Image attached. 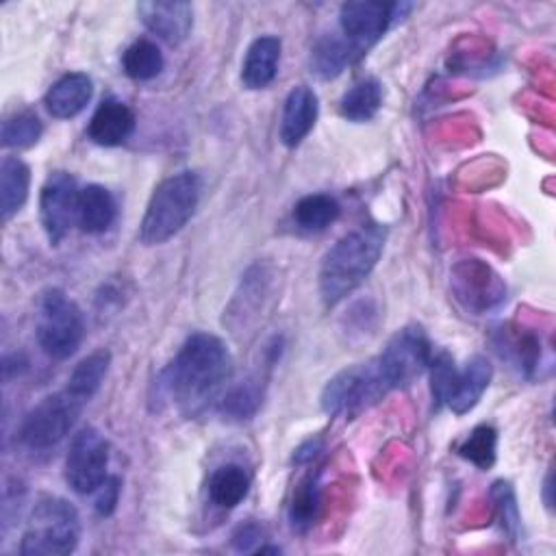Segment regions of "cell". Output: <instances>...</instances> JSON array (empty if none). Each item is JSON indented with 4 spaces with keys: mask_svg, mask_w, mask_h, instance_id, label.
<instances>
[{
    "mask_svg": "<svg viewBox=\"0 0 556 556\" xmlns=\"http://www.w3.org/2000/svg\"><path fill=\"white\" fill-rule=\"evenodd\" d=\"M232 376L226 343L211 332H193L156 378V400L172 404L187 417L219 402Z\"/></svg>",
    "mask_w": 556,
    "mask_h": 556,
    "instance_id": "6da1fadb",
    "label": "cell"
},
{
    "mask_svg": "<svg viewBox=\"0 0 556 556\" xmlns=\"http://www.w3.org/2000/svg\"><path fill=\"white\" fill-rule=\"evenodd\" d=\"M384 239V228L367 224L343 235L326 252L319 267V295L326 306H334L365 282L382 254Z\"/></svg>",
    "mask_w": 556,
    "mask_h": 556,
    "instance_id": "7a4b0ae2",
    "label": "cell"
},
{
    "mask_svg": "<svg viewBox=\"0 0 556 556\" xmlns=\"http://www.w3.org/2000/svg\"><path fill=\"white\" fill-rule=\"evenodd\" d=\"M202 193V178L195 172H178L161 180L146 206L139 241L143 245H161L178 235L193 217Z\"/></svg>",
    "mask_w": 556,
    "mask_h": 556,
    "instance_id": "3957f363",
    "label": "cell"
},
{
    "mask_svg": "<svg viewBox=\"0 0 556 556\" xmlns=\"http://www.w3.org/2000/svg\"><path fill=\"white\" fill-rule=\"evenodd\" d=\"M80 539L78 510L63 497L41 495L28 517L20 541L22 556H65Z\"/></svg>",
    "mask_w": 556,
    "mask_h": 556,
    "instance_id": "277c9868",
    "label": "cell"
},
{
    "mask_svg": "<svg viewBox=\"0 0 556 556\" xmlns=\"http://www.w3.org/2000/svg\"><path fill=\"white\" fill-rule=\"evenodd\" d=\"M389 391L391 384L378 358H371L334 374L321 391V408L332 417L354 419L378 404Z\"/></svg>",
    "mask_w": 556,
    "mask_h": 556,
    "instance_id": "5b68a950",
    "label": "cell"
},
{
    "mask_svg": "<svg viewBox=\"0 0 556 556\" xmlns=\"http://www.w3.org/2000/svg\"><path fill=\"white\" fill-rule=\"evenodd\" d=\"M39 348L54 361L70 358L83 343L85 319L83 311L61 289H50L41 295L35 324Z\"/></svg>",
    "mask_w": 556,
    "mask_h": 556,
    "instance_id": "8992f818",
    "label": "cell"
},
{
    "mask_svg": "<svg viewBox=\"0 0 556 556\" xmlns=\"http://www.w3.org/2000/svg\"><path fill=\"white\" fill-rule=\"evenodd\" d=\"M87 404L72 395L67 389L46 395L35 404L20 424V443L28 450H50L59 445L74 428Z\"/></svg>",
    "mask_w": 556,
    "mask_h": 556,
    "instance_id": "52a82bcc",
    "label": "cell"
},
{
    "mask_svg": "<svg viewBox=\"0 0 556 556\" xmlns=\"http://www.w3.org/2000/svg\"><path fill=\"white\" fill-rule=\"evenodd\" d=\"M413 4L356 0L339 9V35L350 43L356 56H363Z\"/></svg>",
    "mask_w": 556,
    "mask_h": 556,
    "instance_id": "ba28073f",
    "label": "cell"
},
{
    "mask_svg": "<svg viewBox=\"0 0 556 556\" xmlns=\"http://www.w3.org/2000/svg\"><path fill=\"white\" fill-rule=\"evenodd\" d=\"M376 358L391 389H402L428 369L432 343L419 324H408L387 341L384 350Z\"/></svg>",
    "mask_w": 556,
    "mask_h": 556,
    "instance_id": "9c48e42d",
    "label": "cell"
},
{
    "mask_svg": "<svg viewBox=\"0 0 556 556\" xmlns=\"http://www.w3.org/2000/svg\"><path fill=\"white\" fill-rule=\"evenodd\" d=\"M109 467V441L93 426L80 428L72 441L65 456V480L72 491L87 495L106 480Z\"/></svg>",
    "mask_w": 556,
    "mask_h": 556,
    "instance_id": "30bf717a",
    "label": "cell"
},
{
    "mask_svg": "<svg viewBox=\"0 0 556 556\" xmlns=\"http://www.w3.org/2000/svg\"><path fill=\"white\" fill-rule=\"evenodd\" d=\"M78 200L80 189L72 174L52 172L46 178L39 193V219L50 243L56 245L76 226Z\"/></svg>",
    "mask_w": 556,
    "mask_h": 556,
    "instance_id": "8fae6325",
    "label": "cell"
},
{
    "mask_svg": "<svg viewBox=\"0 0 556 556\" xmlns=\"http://www.w3.org/2000/svg\"><path fill=\"white\" fill-rule=\"evenodd\" d=\"M137 15L152 35L169 46L182 43L193 26V7L182 0L139 2Z\"/></svg>",
    "mask_w": 556,
    "mask_h": 556,
    "instance_id": "7c38bea8",
    "label": "cell"
},
{
    "mask_svg": "<svg viewBox=\"0 0 556 556\" xmlns=\"http://www.w3.org/2000/svg\"><path fill=\"white\" fill-rule=\"evenodd\" d=\"M319 113V100L306 85L293 87L282 104L278 137L287 148L300 146L313 130Z\"/></svg>",
    "mask_w": 556,
    "mask_h": 556,
    "instance_id": "4fadbf2b",
    "label": "cell"
},
{
    "mask_svg": "<svg viewBox=\"0 0 556 556\" xmlns=\"http://www.w3.org/2000/svg\"><path fill=\"white\" fill-rule=\"evenodd\" d=\"M132 130H135L132 109L117 98H106L93 111L87 126V137L96 146L115 148V146H122L132 135Z\"/></svg>",
    "mask_w": 556,
    "mask_h": 556,
    "instance_id": "5bb4252c",
    "label": "cell"
},
{
    "mask_svg": "<svg viewBox=\"0 0 556 556\" xmlns=\"http://www.w3.org/2000/svg\"><path fill=\"white\" fill-rule=\"evenodd\" d=\"M93 96V83L85 72H70L61 76L43 96L46 111L56 119L76 117L89 104Z\"/></svg>",
    "mask_w": 556,
    "mask_h": 556,
    "instance_id": "9a60e30c",
    "label": "cell"
},
{
    "mask_svg": "<svg viewBox=\"0 0 556 556\" xmlns=\"http://www.w3.org/2000/svg\"><path fill=\"white\" fill-rule=\"evenodd\" d=\"M282 43L276 35L256 37L241 63V83L245 89H265L278 74Z\"/></svg>",
    "mask_w": 556,
    "mask_h": 556,
    "instance_id": "2e32d148",
    "label": "cell"
},
{
    "mask_svg": "<svg viewBox=\"0 0 556 556\" xmlns=\"http://www.w3.org/2000/svg\"><path fill=\"white\" fill-rule=\"evenodd\" d=\"M491 376H493L491 363L480 354L471 356L465 363V367L458 371L452 395H450L445 406H450L452 413H456V415L469 413L480 402L482 393L486 391V387L491 382Z\"/></svg>",
    "mask_w": 556,
    "mask_h": 556,
    "instance_id": "e0dca14e",
    "label": "cell"
},
{
    "mask_svg": "<svg viewBox=\"0 0 556 556\" xmlns=\"http://www.w3.org/2000/svg\"><path fill=\"white\" fill-rule=\"evenodd\" d=\"M117 217V202L113 193L102 185H87L80 189L78 222L83 232L100 235L106 232Z\"/></svg>",
    "mask_w": 556,
    "mask_h": 556,
    "instance_id": "ac0fdd59",
    "label": "cell"
},
{
    "mask_svg": "<svg viewBox=\"0 0 556 556\" xmlns=\"http://www.w3.org/2000/svg\"><path fill=\"white\" fill-rule=\"evenodd\" d=\"M250 484L252 476L243 465L224 463L208 478V500L222 510H232L245 500Z\"/></svg>",
    "mask_w": 556,
    "mask_h": 556,
    "instance_id": "d6986e66",
    "label": "cell"
},
{
    "mask_svg": "<svg viewBox=\"0 0 556 556\" xmlns=\"http://www.w3.org/2000/svg\"><path fill=\"white\" fill-rule=\"evenodd\" d=\"M30 169L17 156H4L0 165V219L9 222L28 200Z\"/></svg>",
    "mask_w": 556,
    "mask_h": 556,
    "instance_id": "ffe728a7",
    "label": "cell"
},
{
    "mask_svg": "<svg viewBox=\"0 0 556 556\" xmlns=\"http://www.w3.org/2000/svg\"><path fill=\"white\" fill-rule=\"evenodd\" d=\"M319 510H321V486L317 476L308 473L295 484L289 502L287 517H289L291 530L300 534L308 532L319 519Z\"/></svg>",
    "mask_w": 556,
    "mask_h": 556,
    "instance_id": "44dd1931",
    "label": "cell"
},
{
    "mask_svg": "<svg viewBox=\"0 0 556 556\" xmlns=\"http://www.w3.org/2000/svg\"><path fill=\"white\" fill-rule=\"evenodd\" d=\"M358 56L339 33L319 37L311 50V70L321 78L339 76Z\"/></svg>",
    "mask_w": 556,
    "mask_h": 556,
    "instance_id": "7402d4cb",
    "label": "cell"
},
{
    "mask_svg": "<svg viewBox=\"0 0 556 556\" xmlns=\"http://www.w3.org/2000/svg\"><path fill=\"white\" fill-rule=\"evenodd\" d=\"M341 206L328 193H308L293 206V224L302 232H321L337 222Z\"/></svg>",
    "mask_w": 556,
    "mask_h": 556,
    "instance_id": "603a6c76",
    "label": "cell"
},
{
    "mask_svg": "<svg viewBox=\"0 0 556 556\" xmlns=\"http://www.w3.org/2000/svg\"><path fill=\"white\" fill-rule=\"evenodd\" d=\"M111 365V352L109 350H96L89 356H85L70 374L65 389L76 395L80 402H89L98 389L102 387L106 371Z\"/></svg>",
    "mask_w": 556,
    "mask_h": 556,
    "instance_id": "cb8c5ba5",
    "label": "cell"
},
{
    "mask_svg": "<svg viewBox=\"0 0 556 556\" xmlns=\"http://www.w3.org/2000/svg\"><path fill=\"white\" fill-rule=\"evenodd\" d=\"M382 106V85L376 78L354 83L339 100L341 117L350 122H369Z\"/></svg>",
    "mask_w": 556,
    "mask_h": 556,
    "instance_id": "d4e9b609",
    "label": "cell"
},
{
    "mask_svg": "<svg viewBox=\"0 0 556 556\" xmlns=\"http://www.w3.org/2000/svg\"><path fill=\"white\" fill-rule=\"evenodd\" d=\"M261 402H263V380L258 376H252L228 387L219 397L217 408L226 419L243 421L258 410Z\"/></svg>",
    "mask_w": 556,
    "mask_h": 556,
    "instance_id": "484cf974",
    "label": "cell"
},
{
    "mask_svg": "<svg viewBox=\"0 0 556 556\" xmlns=\"http://www.w3.org/2000/svg\"><path fill=\"white\" fill-rule=\"evenodd\" d=\"M163 52L150 39L132 41L122 54V70L132 80H152L163 72Z\"/></svg>",
    "mask_w": 556,
    "mask_h": 556,
    "instance_id": "4316f807",
    "label": "cell"
},
{
    "mask_svg": "<svg viewBox=\"0 0 556 556\" xmlns=\"http://www.w3.org/2000/svg\"><path fill=\"white\" fill-rule=\"evenodd\" d=\"M41 135H43V124L28 109L15 111L9 117H4L2 130H0L2 146L4 148H15V150H24V148L35 146Z\"/></svg>",
    "mask_w": 556,
    "mask_h": 556,
    "instance_id": "83f0119b",
    "label": "cell"
},
{
    "mask_svg": "<svg viewBox=\"0 0 556 556\" xmlns=\"http://www.w3.org/2000/svg\"><path fill=\"white\" fill-rule=\"evenodd\" d=\"M458 454L478 469L493 467L497 456V430L489 424L476 426L458 445Z\"/></svg>",
    "mask_w": 556,
    "mask_h": 556,
    "instance_id": "f1b7e54d",
    "label": "cell"
},
{
    "mask_svg": "<svg viewBox=\"0 0 556 556\" xmlns=\"http://www.w3.org/2000/svg\"><path fill=\"white\" fill-rule=\"evenodd\" d=\"M495 350L500 352L502 358H508L515 367L530 371L536 367V358L541 354L539 339L532 334H513V332H500V339L495 341Z\"/></svg>",
    "mask_w": 556,
    "mask_h": 556,
    "instance_id": "f546056e",
    "label": "cell"
},
{
    "mask_svg": "<svg viewBox=\"0 0 556 556\" xmlns=\"http://www.w3.org/2000/svg\"><path fill=\"white\" fill-rule=\"evenodd\" d=\"M430 393H432V402H434V408H441L443 404H447L450 395H452V389H454V382H456V376H458V369L454 365V358L445 352V350H439L437 354L432 352V358H430Z\"/></svg>",
    "mask_w": 556,
    "mask_h": 556,
    "instance_id": "4dcf8cb0",
    "label": "cell"
},
{
    "mask_svg": "<svg viewBox=\"0 0 556 556\" xmlns=\"http://www.w3.org/2000/svg\"><path fill=\"white\" fill-rule=\"evenodd\" d=\"M491 495L495 500V508H497V517H500V523L504 528V532L510 536V539H517L519 534V508H517V500H515V491L508 482L504 480H497L491 489Z\"/></svg>",
    "mask_w": 556,
    "mask_h": 556,
    "instance_id": "1f68e13d",
    "label": "cell"
},
{
    "mask_svg": "<svg viewBox=\"0 0 556 556\" xmlns=\"http://www.w3.org/2000/svg\"><path fill=\"white\" fill-rule=\"evenodd\" d=\"M265 530L256 521H243L237 526V530L230 536V545L237 552H256L263 545Z\"/></svg>",
    "mask_w": 556,
    "mask_h": 556,
    "instance_id": "d6a6232c",
    "label": "cell"
},
{
    "mask_svg": "<svg viewBox=\"0 0 556 556\" xmlns=\"http://www.w3.org/2000/svg\"><path fill=\"white\" fill-rule=\"evenodd\" d=\"M119 491H122V482L117 476H106V480L96 489V502L93 508L100 517H109L113 515L117 500H119Z\"/></svg>",
    "mask_w": 556,
    "mask_h": 556,
    "instance_id": "836d02e7",
    "label": "cell"
},
{
    "mask_svg": "<svg viewBox=\"0 0 556 556\" xmlns=\"http://www.w3.org/2000/svg\"><path fill=\"white\" fill-rule=\"evenodd\" d=\"M319 450H321V441H306V443H302L300 447H298V452H295V460L298 463H308V460H313L317 454H319Z\"/></svg>",
    "mask_w": 556,
    "mask_h": 556,
    "instance_id": "e575fe53",
    "label": "cell"
},
{
    "mask_svg": "<svg viewBox=\"0 0 556 556\" xmlns=\"http://www.w3.org/2000/svg\"><path fill=\"white\" fill-rule=\"evenodd\" d=\"M549 491H552V473H547V478H545V493H547L545 502H547V508H552V497H549Z\"/></svg>",
    "mask_w": 556,
    "mask_h": 556,
    "instance_id": "d590c367",
    "label": "cell"
}]
</instances>
